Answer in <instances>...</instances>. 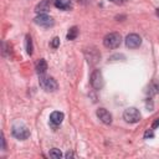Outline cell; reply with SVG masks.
Wrapping results in <instances>:
<instances>
[{"label":"cell","instance_id":"3957f363","mask_svg":"<svg viewBox=\"0 0 159 159\" xmlns=\"http://www.w3.org/2000/svg\"><path fill=\"white\" fill-rule=\"evenodd\" d=\"M39 83H40V87L46 91V92H55L57 89V82L52 78V77H48V76H43V75H40V78H39Z\"/></svg>","mask_w":159,"mask_h":159},{"label":"cell","instance_id":"7c38bea8","mask_svg":"<svg viewBox=\"0 0 159 159\" xmlns=\"http://www.w3.org/2000/svg\"><path fill=\"white\" fill-rule=\"evenodd\" d=\"M145 92H147L149 96L158 94V93H159V80H153V81L148 84Z\"/></svg>","mask_w":159,"mask_h":159},{"label":"cell","instance_id":"ac0fdd59","mask_svg":"<svg viewBox=\"0 0 159 159\" xmlns=\"http://www.w3.org/2000/svg\"><path fill=\"white\" fill-rule=\"evenodd\" d=\"M60 46V39L58 37H53L52 41H51V47L52 48H57Z\"/></svg>","mask_w":159,"mask_h":159},{"label":"cell","instance_id":"ba28073f","mask_svg":"<svg viewBox=\"0 0 159 159\" xmlns=\"http://www.w3.org/2000/svg\"><path fill=\"white\" fill-rule=\"evenodd\" d=\"M140 43H142V39H140L139 35H137V34L127 35V37H125V46L128 48H137V47L140 46Z\"/></svg>","mask_w":159,"mask_h":159},{"label":"cell","instance_id":"277c9868","mask_svg":"<svg viewBox=\"0 0 159 159\" xmlns=\"http://www.w3.org/2000/svg\"><path fill=\"white\" fill-rule=\"evenodd\" d=\"M140 118H142L140 112L134 107H129V108L124 109V112H123V119L127 123H138L140 120Z\"/></svg>","mask_w":159,"mask_h":159},{"label":"cell","instance_id":"8992f818","mask_svg":"<svg viewBox=\"0 0 159 159\" xmlns=\"http://www.w3.org/2000/svg\"><path fill=\"white\" fill-rule=\"evenodd\" d=\"M34 22L36 25H39V26H42V27H52L53 24H55L53 19L50 15H47V14H40V15H37L34 19Z\"/></svg>","mask_w":159,"mask_h":159},{"label":"cell","instance_id":"9a60e30c","mask_svg":"<svg viewBox=\"0 0 159 159\" xmlns=\"http://www.w3.org/2000/svg\"><path fill=\"white\" fill-rule=\"evenodd\" d=\"M25 47H26L27 55L31 56L32 52H34V45H32V39H31L30 35H26V37H25Z\"/></svg>","mask_w":159,"mask_h":159},{"label":"cell","instance_id":"5bb4252c","mask_svg":"<svg viewBox=\"0 0 159 159\" xmlns=\"http://www.w3.org/2000/svg\"><path fill=\"white\" fill-rule=\"evenodd\" d=\"M35 70L39 75H45L46 70H47V62L43 60V58H40L37 62H36V66H35Z\"/></svg>","mask_w":159,"mask_h":159},{"label":"cell","instance_id":"603a6c76","mask_svg":"<svg viewBox=\"0 0 159 159\" xmlns=\"http://www.w3.org/2000/svg\"><path fill=\"white\" fill-rule=\"evenodd\" d=\"M71 157H73V153L67 152V153H66V158H71Z\"/></svg>","mask_w":159,"mask_h":159},{"label":"cell","instance_id":"e0dca14e","mask_svg":"<svg viewBox=\"0 0 159 159\" xmlns=\"http://www.w3.org/2000/svg\"><path fill=\"white\" fill-rule=\"evenodd\" d=\"M48 155H50L51 158H53V159H60V158L62 157V153H61L60 149H57V148H52V149L48 152Z\"/></svg>","mask_w":159,"mask_h":159},{"label":"cell","instance_id":"52a82bcc","mask_svg":"<svg viewBox=\"0 0 159 159\" xmlns=\"http://www.w3.org/2000/svg\"><path fill=\"white\" fill-rule=\"evenodd\" d=\"M84 56H86V58H87V61H88L89 65L97 63V62L99 61V58H101L99 51H98L97 48H94V47L86 48V50H84Z\"/></svg>","mask_w":159,"mask_h":159},{"label":"cell","instance_id":"8fae6325","mask_svg":"<svg viewBox=\"0 0 159 159\" xmlns=\"http://www.w3.org/2000/svg\"><path fill=\"white\" fill-rule=\"evenodd\" d=\"M51 4H52V0H42L41 2H39V4L36 5L35 11L39 12V14H45V12L50 11Z\"/></svg>","mask_w":159,"mask_h":159},{"label":"cell","instance_id":"ffe728a7","mask_svg":"<svg viewBox=\"0 0 159 159\" xmlns=\"http://www.w3.org/2000/svg\"><path fill=\"white\" fill-rule=\"evenodd\" d=\"M159 127V118H155V120L153 122V124H152V129H155V128H158Z\"/></svg>","mask_w":159,"mask_h":159},{"label":"cell","instance_id":"7402d4cb","mask_svg":"<svg viewBox=\"0 0 159 159\" xmlns=\"http://www.w3.org/2000/svg\"><path fill=\"white\" fill-rule=\"evenodd\" d=\"M1 143H2V147H1V149H2V150H5L6 145H5V138H4V134H1Z\"/></svg>","mask_w":159,"mask_h":159},{"label":"cell","instance_id":"6da1fadb","mask_svg":"<svg viewBox=\"0 0 159 159\" xmlns=\"http://www.w3.org/2000/svg\"><path fill=\"white\" fill-rule=\"evenodd\" d=\"M11 134L19 140H25L30 137V129L24 123H15L11 128Z\"/></svg>","mask_w":159,"mask_h":159},{"label":"cell","instance_id":"d6986e66","mask_svg":"<svg viewBox=\"0 0 159 159\" xmlns=\"http://www.w3.org/2000/svg\"><path fill=\"white\" fill-rule=\"evenodd\" d=\"M153 130H154V129H152V128H150V129H148V130L144 133V139H148V138H153V137H154V133H153Z\"/></svg>","mask_w":159,"mask_h":159},{"label":"cell","instance_id":"4fadbf2b","mask_svg":"<svg viewBox=\"0 0 159 159\" xmlns=\"http://www.w3.org/2000/svg\"><path fill=\"white\" fill-rule=\"evenodd\" d=\"M55 6L60 10H70L72 7L71 0H55Z\"/></svg>","mask_w":159,"mask_h":159},{"label":"cell","instance_id":"30bf717a","mask_svg":"<svg viewBox=\"0 0 159 159\" xmlns=\"http://www.w3.org/2000/svg\"><path fill=\"white\" fill-rule=\"evenodd\" d=\"M63 118H65V116H63L62 112L55 111V112H52V113L50 114V123H51L53 127H57V125H60V124L62 123Z\"/></svg>","mask_w":159,"mask_h":159},{"label":"cell","instance_id":"2e32d148","mask_svg":"<svg viewBox=\"0 0 159 159\" xmlns=\"http://www.w3.org/2000/svg\"><path fill=\"white\" fill-rule=\"evenodd\" d=\"M77 35H78V29H77V26H72V27L68 30V32H67V40L72 41V40H75V39L77 37Z\"/></svg>","mask_w":159,"mask_h":159},{"label":"cell","instance_id":"44dd1931","mask_svg":"<svg viewBox=\"0 0 159 159\" xmlns=\"http://www.w3.org/2000/svg\"><path fill=\"white\" fill-rule=\"evenodd\" d=\"M108 1H111V2H113V4H117V5H122V4H124L127 0H108Z\"/></svg>","mask_w":159,"mask_h":159},{"label":"cell","instance_id":"9c48e42d","mask_svg":"<svg viewBox=\"0 0 159 159\" xmlns=\"http://www.w3.org/2000/svg\"><path fill=\"white\" fill-rule=\"evenodd\" d=\"M96 114H97V118L102 123H104V124H111L112 123V114L106 108H98L96 111Z\"/></svg>","mask_w":159,"mask_h":159},{"label":"cell","instance_id":"cb8c5ba5","mask_svg":"<svg viewBox=\"0 0 159 159\" xmlns=\"http://www.w3.org/2000/svg\"><path fill=\"white\" fill-rule=\"evenodd\" d=\"M155 14H157V16H159V9L155 10Z\"/></svg>","mask_w":159,"mask_h":159},{"label":"cell","instance_id":"7a4b0ae2","mask_svg":"<svg viewBox=\"0 0 159 159\" xmlns=\"http://www.w3.org/2000/svg\"><path fill=\"white\" fill-rule=\"evenodd\" d=\"M122 42V36L118 32H109L103 39V45L107 48H117Z\"/></svg>","mask_w":159,"mask_h":159},{"label":"cell","instance_id":"5b68a950","mask_svg":"<svg viewBox=\"0 0 159 159\" xmlns=\"http://www.w3.org/2000/svg\"><path fill=\"white\" fill-rule=\"evenodd\" d=\"M89 82H91V86H92L94 89H97V91L102 89L103 86H104V81H103V75H102V72H101L99 70H94V71L92 72V75H91Z\"/></svg>","mask_w":159,"mask_h":159}]
</instances>
